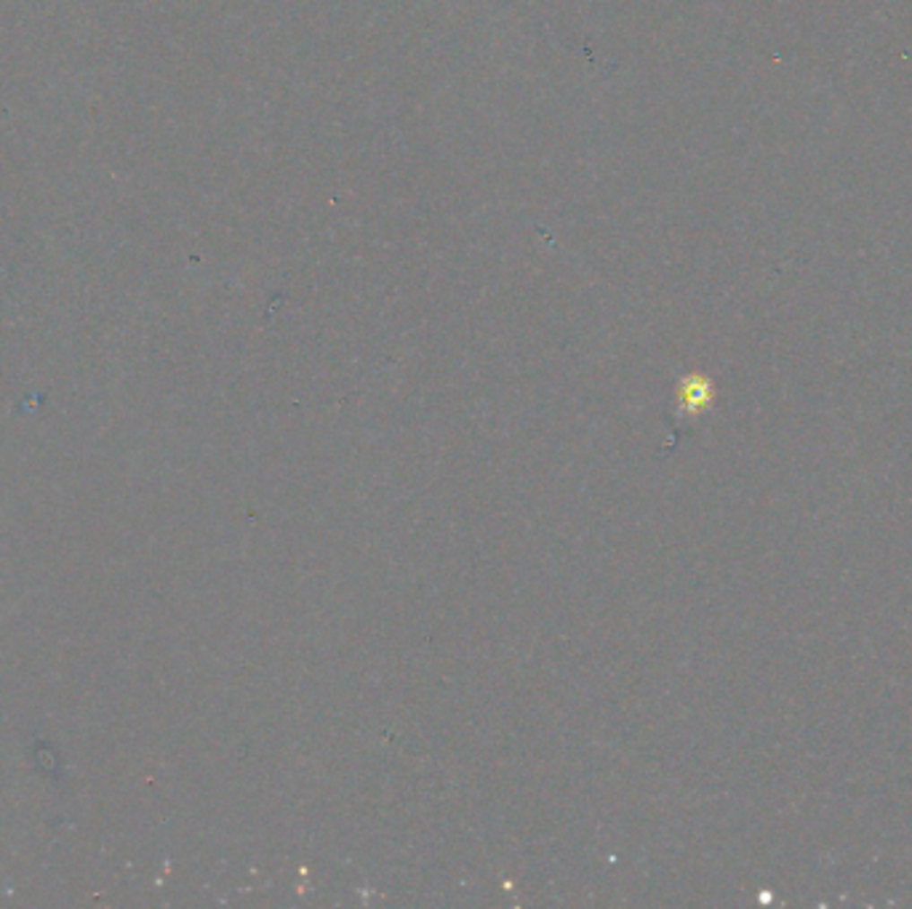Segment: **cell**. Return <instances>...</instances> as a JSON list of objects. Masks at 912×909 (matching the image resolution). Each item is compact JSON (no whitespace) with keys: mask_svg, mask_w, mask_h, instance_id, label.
<instances>
[]
</instances>
